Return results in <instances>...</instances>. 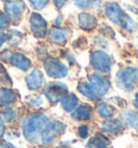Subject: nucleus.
Returning <instances> with one entry per match:
<instances>
[{"instance_id": "1", "label": "nucleus", "mask_w": 138, "mask_h": 148, "mask_svg": "<svg viewBox=\"0 0 138 148\" xmlns=\"http://www.w3.org/2000/svg\"><path fill=\"white\" fill-rule=\"evenodd\" d=\"M49 122V117L41 112H33L25 117L22 122V131L26 140L37 143Z\"/></svg>"}, {"instance_id": "2", "label": "nucleus", "mask_w": 138, "mask_h": 148, "mask_svg": "<svg viewBox=\"0 0 138 148\" xmlns=\"http://www.w3.org/2000/svg\"><path fill=\"white\" fill-rule=\"evenodd\" d=\"M105 14L107 18L113 24L119 25L130 33H134L137 29L136 22L132 18L117 2H109L106 4Z\"/></svg>"}, {"instance_id": "3", "label": "nucleus", "mask_w": 138, "mask_h": 148, "mask_svg": "<svg viewBox=\"0 0 138 148\" xmlns=\"http://www.w3.org/2000/svg\"><path fill=\"white\" fill-rule=\"evenodd\" d=\"M1 9L9 17L12 26H17L24 20L28 7L25 0H2Z\"/></svg>"}, {"instance_id": "4", "label": "nucleus", "mask_w": 138, "mask_h": 148, "mask_svg": "<svg viewBox=\"0 0 138 148\" xmlns=\"http://www.w3.org/2000/svg\"><path fill=\"white\" fill-rule=\"evenodd\" d=\"M115 82L121 90L130 92L138 82V69L135 67H124L117 71Z\"/></svg>"}, {"instance_id": "5", "label": "nucleus", "mask_w": 138, "mask_h": 148, "mask_svg": "<svg viewBox=\"0 0 138 148\" xmlns=\"http://www.w3.org/2000/svg\"><path fill=\"white\" fill-rule=\"evenodd\" d=\"M29 30L37 39H44L49 32V23L38 11H33L28 16Z\"/></svg>"}, {"instance_id": "6", "label": "nucleus", "mask_w": 138, "mask_h": 148, "mask_svg": "<svg viewBox=\"0 0 138 148\" xmlns=\"http://www.w3.org/2000/svg\"><path fill=\"white\" fill-rule=\"evenodd\" d=\"M43 68L46 75L53 79H63L68 75V67L54 58H48L43 60Z\"/></svg>"}, {"instance_id": "7", "label": "nucleus", "mask_w": 138, "mask_h": 148, "mask_svg": "<svg viewBox=\"0 0 138 148\" xmlns=\"http://www.w3.org/2000/svg\"><path fill=\"white\" fill-rule=\"evenodd\" d=\"M65 130L66 125L61 121H50L40 136L41 143L44 145L53 144L56 138H58L65 132Z\"/></svg>"}, {"instance_id": "8", "label": "nucleus", "mask_w": 138, "mask_h": 148, "mask_svg": "<svg viewBox=\"0 0 138 148\" xmlns=\"http://www.w3.org/2000/svg\"><path fill=\"white\" fill-rule=\"evenodd\" d=\"M89 63L93 68L98 70L99 73H109L111 70V66H112V60L108 54L100 51V50H96L91 53L89 56Z\"/></svg>"}, {"instance_id": "9", "label": "nucleus", "mask_w": 138, "mask_h": 148, "mask_svg": "<svg viewBox=\"0 0 138 148\" xmlns=\"http://www.w3.org/2000/svg\"><path fill=\"white\" fill-rule=\"evenodd\" d=\"M68 93V88L63 82H50L43 90V95L50 103H59L61 99Z\"/></svg>"}, {"instance_id": "10", "label": "nucleus", "mask_w": 138, "mask_h": 148, "mask_svg": "<svg viewBox=\"0 0 138 148\" xmlns=\"http://www.w3.org/2000/svg\"><path fill=\"white\" fill-rule=\"evenodd\" d=\"M7 64L11 65L12 67L23 71V73H27L33 66V61L23 52L11 50V52L9 54Z\"/></svg>"}, {"instance_id": "11", "label": "nucleus", "mask_w": 138, "mask_h": 148, "mask_svg": "<svg viewBox=\"0 0 138 148\" xmlns=\"http://www.w3.org/2000/svg\"><path fill=\"white\" fill-rule=\"evenodd\" d=\"M46 37L54 45H64L67 43L70 37V30L68 28L61 27V25H53L51 28H49Z\"/></svg>"}, {"instance_id": "12", "label": "nucleus", "mask_w": 138, "mask_h": 148, "mask_svg": "<svg viewBox=\"0 0 138 148\" xmlns=\"http://www.w3.org/2000/svg\"><path fill=\"white\" fill-rule=\"evenodd\" d=\"M25 83L29 91H39L44 86V75L39 68H33L25 76Z\"/></svg>"}, {"instance_id": "13", "label": "nucleus", "mask_w": 138, "mask_h": 148, "mask_svg": "<svg viewBox=\"0 0 138 148\" xmlns=\"http://www.w3.org/2000/svg\"><path fill=\"white\" fill-rule=\"evenodd\" d=\"M89 82L95 88V90L97 91L102 97L108 93V91L110 90V86H111L109 79L106 76H102L98 73H93V74L89 75Z\"/></svg>"}, {"instance_id": "14", "label": "nucleus", "mask_w": 138, "mask_h": 148, "mask_svg": "<svg viewBox=\"0 0 138 148\" xmlns=\"http://www.w3.org/2000/svg\"><path fill=\"white\" fill-rule=\"evenodd\" d=\"M18 94L12 88L4 86L0 88V108L13 106L16 104Z\"/></svg>"}, {"instance_id": "15", "label": "nucleus", "mask_w": 138, "mask_h": 148, "mask_svg": "<svg viewBox=\"0 0 138 148\" xmlns=\"http://www.w3.org/2000/svg\"><path fill=\"white\" fill-rule=\"evenodd\" d=\"M78 22H79V27L85 32H91L97 27V18L91 13H80L78 16Z\"/></svg>"}, {"instance_id": "16", "label": "nucleus", "mask_w": 138, "mask_h": 148, "mask_svg": "<svg viewBox=\"0 0 138 148\" xmlns=\"http://www.w3.org/2000/svg\"><path fill=\"white\" fill-rule=\"evenodd\" d=\"M93 114V108L89 105H80L77 106L72 111H71V118L77 121H84L89 120L92 117Z\"/></svg>"}, {"instance_id": "17", "label": "nucleus", "mask_w": 138, "mask_h": 148, "mask_svg": "<svg viewBox=\"0 0 138 148\" xmlns=\"http://www.w3.org/2000/svg\"><path fill=\"white\" fill-rule=\"evenodd\" d=\"M78 91L83 96L87 97L91 101H99V99H102V96L99 95V93L95 90V88L89 82H84V81L80 82L78 84Z\"/></svg>"}, {"instance_id": "18", "label": "nucleus", "mask_w": 138, "mask_h": 148, "mask_svg": "<svg viewBox=\"0 0 138 148\" xmlns=\"http://www.w3.org/2000/svg\"><path fill=\"white\" fill-rule=\"evenodd\" d=\"M123 125L121 120L119 119H108L105 121L102 125V130L105 133L111 134V135H118L123 130Z\"/></svg>"}, {"instance_id": "19", "label": "nucleus", "mask_w": 138, "mask_h": 148, "mask_svg": "<svg viewBox=\"0 0 138 148\" xmlns=\"http://www.w3.org/2000/svg\"><path fill=\"white\" fill-rule=\"evenodd\" d=\"M23 40H24V35L22 32L15 28H12V27L8 29V42H7V45L10 48L20 47L23 43Z\"/></svg>"}, {"instance_id": "20", "label": "nucleus", "mask_w": 138, "mask_h": 148, "mask_svg": "<svg viewBox=\"0 0 138 148\" xmlns=\"http://www.w3.org/2000/svg\"><path fill=\"white\" fill-rule=\"evenodd\" d=\"M122 123L124 125L133 127L138 131V114L134 110H126L124 111L121 116Z\"/></svg>"}, {"instance_id": "21", "label": "nucleus", "mask_w": 138, "mask_h": 148, "mask_svg": "<svg viewBox=\"0 0 138 148\" xmlns=\"http://www.w3.org/2000/svg\"><path fill=\"white\" fill-rule=\"evenodd\" d=\"M78 103H79V99L77 97V95L73 94V93H67L61 99V107L67 112H71L78 106Z\"/></svg>"}, {"instance_id": "22", "label": "nucleus", "mask_w": 138, "mask_h": 148, "mask_svg": "<svg viewBox=\"0 0 138 148\" xmlns=\"http://www.w3.org/2000/svg\"><path fill=\"white\" fill-rule=\"evenodd\" d=\"M17 118V110L13 106L3 107L0 109V119L4 123H11Z\"/></svg>"}, {"instance_id": "23", "label": "nucleus", "mask_w": 138, "mask_h": 148, "mask_svg": "<svg viewBox=\"0 0 138 148\" xmlns=\"http://www.w3.org/2000/svg\"><path fill=\"white\" fill-rule=\"evenodd\" d=\"M96 110H97L99 117H102L104 119H110L114 115V108L105 102L98 103L96 106Z\"/></svg>"}, {"instance_id": "24", "label": "nucleus", "mask_w": 138, "mask_h": 148, "mask_svg": "<svg viewBox=\"0 0 138 148\" xmlns=\"http://www.w3.org/2000/svg\"><path fill=\"white\" fill-rule=\"evenodd\" d=\"M74 4L80 9H100L102 7V0H74Z\"/></svg>"}, {"instance_id": "25", "label": "nucleus", "mask_w": 138, "mask_h": 148, "mask_svg": "<svg viewBox=\"0 0 138 148\" xmlns=\"http://www.w3.org/2000/svg\"><path fill=\"white\" fill-rule=\"evenodd\" d=\"M30 8H33V11H41L48 7V4L51 2V0H27Z\"/></svg>"}, {"instance_id": "26", "label": "nucleus", "mask_w": 138, "mask_h": 148, "mask_svg": "<svg viewBox=\"0 0 138 148\" xmlns=\"http://www.w3.org/2000/svg\"><path fill=\"white\" fill-rule=\"evenodd\" d=\"M11 27H12V24L9 20V17L2 11V9H0V30H8Z\"/></svg>"}, {"instance_id": "27", "label": "nucleus", "mask_w": 138, "mask_h": 148, "mask_svg": "<svg viewBox=\"0 0 138 148\" xmlns=\"http://www.w3.org/2000/svg\"><path fill=\"white\" fill-rule=\"evenodd\" d=\"M28 105L33 108H39L43 105V97L42 96H33L28 101Z\"/></svg>"}, {"instance_id": "28", "label": "nucleus", "mask_w": 138, "mask_h": 148, "mask_svg": "<svg viewBox=\"0 0 138 148\" xmlns=\"http://www.w3.org/2000/svg\"><path fill=\"white\" fill-rule=\"evenodd\" d=\"M78 134L81 138L85 140L86 137L89 136V127H87V125H80L78 127Z\"/></svg>"}, {"instance_id": "29", "label": "nucleus", "mask_w": 138, "mask_h": 148, "mask_svg": "<svg viewBox=\"0 0 138 148\" xmlns=\"http://www.w3.org/2000/svg\"><path fill=\"white\" fill-rule=\"evenodd\" d=\"M8 42V30H0V50Z\"/></svg>"}, {"instance_id": "30", "label": "nucleus", "mask_w": 138, "mask_h": 148, "mask_svg": "<svg viewBox=\"0 0 138 148\" xmlns=\"http://www.w3.org/2000/svg\"><path fill=\"white\" fill-rule=\"evenodd\" d=\"M54 5L56 7V9H61L66 4L67 0H52Z\"/></svg>"}, {"instance_id": "31", "label": "nucleus", "mask_w": 138, "mask_h": 148, "mask_svg": "<svg viewBox=\"0 0 138 148\" xmlns=\"http://www.w3.org/2000/svg\"><path fill=\"white\" fill-rule=\"evenodd\" d=\"M4 133H5V123L0 119V138L4 135Z\"/></svg>"}, {"instance_id": "32", "label": "nucleus", "mask_w": 138, "mask_h": 148, "mask_svg": "<svg viewBox=\"0 0 138 148\" xmlns=\"http://www.w3.org/2000/svg\"><path fill=\"white\" fill-rule=\"evenodd\" d=\"M0 148H16L15 146H13L11 143H9V142H2V143H0Z\"/></svg>"}, {"instance_id": "33", "label": "nucleus", "mask_w": 138, "mask_h": 148, "mask_svg": "<svg viewBox=\"0 0 138 148\" xmlns=\"http://www.w3.org/2000/svg\"><path fill=\"white\" fill-rule=\"evenodd\" d=\"M134 105H135V107L138 109V92L135 94V99H134Z\"/></svg>"}, {"instance_id": "34", "label": "nucleus", "mask_w": 138, "mask_h": 148, "mask_svg": "<svg viewBox=\"0 0 138 148\" xmlns=\"http://www.w3.org/2000/svg\"><path fill=\"white\" fill-rule=\"evenodd\" d=\"M4 70H5V67H4V64L3 63H1L0 62V75L3 73Z\"/></svg>"}, {"instance_id": "35", "label": "nucleus", "mask_w": 138, "mask_h": 148, "mask_svg": "<svg viewBox=\"0 0 138 148\" xmlns=\"http://www.w3.org/2000/svg\"><path fill=\"white\" fill-rule=\"evenodd\" d=\"M134 1H135V3H136L138 5V0H134Z\"/></svg>"}, {"instance_id": "36", "label": "nucleus", "mask_w": 138, "mask_h": 148, "mask_svg": "<svg viewBox=\"0 0 138 148\" xmlns=\"http://www.w3.org/2000/svg\"><path fill=\"white\" fill-rule=\"evenodd\" d=\"M86 148H93V147H89V146H86ZM105 148H108V147H105Z\"/></svg>"}]
</instances>
